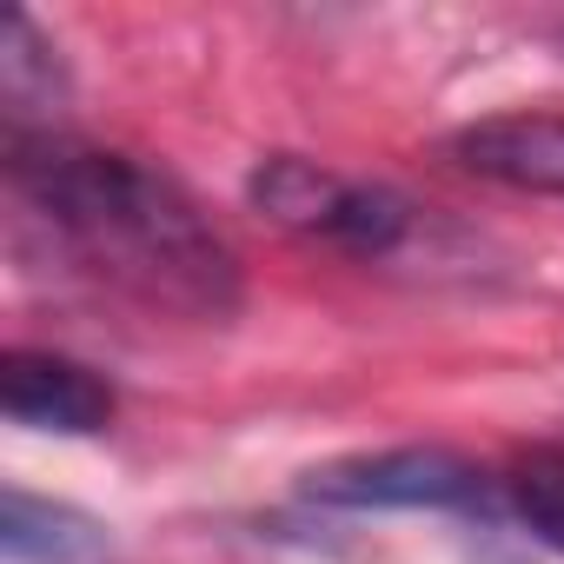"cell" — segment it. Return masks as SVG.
Returning <instances> with one entry per match:
<instances>
[{
    "instance_id": "6da1fadb",
    "label": "cell",
    "mask_w": 564,
    "mask_h": 564,
    "mask_svg": "<svg viewBox=\"0 0 564 564\" xmlns=\"http://www.w3.org/2000/svg\"><path fill=\"white\" fill-rule=\"evenodd\" d=\"M8 186L47 252L94 286L193 326L239 313V252L173 173L74 133H28L8 140Z\"/></svg>"
},
{
    "instance_id": "7a4b0ae2",
    "label": "cell",
    "mask_w": 564,
    "mask_h": 564,
    "mask_svg": "<svg viewBox=\"0 0 564 564\" xmlns=\"http://www.w3.org/2000/svg\"><path fill=\"white\" fill-rule=\"evenodd\" d=\"M246 199L300 239L339 246L352 259H392L419 232V206L379 180H352L306 153H265L246 180Z\"/></svg>"
},
{
    "instance_id": "3957f363",
    "label": "cell",
    "mask_w": 564,
    "mask_h": 564,
    "mask_svg": "<svg viewBox=\"0 0 564 564\" xmlns=\"http://www.w3.org/2000/svg\"><path fill=\"white\" fill-rule=\"evenodd\" d=\"M333 511H491L505 491L485 465L452 445H386L359 458H333L300 485Z\"/></svg>"
},
{
    "instance_id": "277c9868",
    "label": "cell",
    "mask_w": 564,
    "mask_h": 564,
    "mask_svg": "<svg viewBox=\"0 0 564 564\" xmlns=\"http://www.w3.org/2000/svg\"><path fill=\"white\" fill-rule=\"evenodd\" d=\"M0 405H8L14 425L61 432V438H94L120 412L113 386L94 366L61 359V352H34V346H14L8 359H0Z\"/></svg>"
},
{
    "instance_id": "5b68a950",
    "label": "cell",
    "mask_w": 564,
    "mask_h": 564,
    "mask_svg": "<svg viewBox=\"0 0 564 564\" xmlns=\"http://www.w3.org/2000/svg\"><path fill=\"white\" fill-rule=\"evenodd\" d=\"M452 160L491 186L564 199V113H491L452 133Z\"/></svg>"
},
{
    "instance_id": "8992f818",
    "label": "cell",
    "mask_w": 564,
    "mask_h": 564,
    "mask_svg": "<svg viewBox=\"0 0 564 564\" xmlns=\"http://www.w3.org/2000/svg\"><path fill=\"white\" fill-rule=\"evenodd\" d=\"M0 557L8 564H120V544L94 511L8 485L0 491Z\"/></svg>"
},
{
    "instance_id": "52a82bcc",
    "label": "cell",
    "mask_w": 564,
    "mask_h": 564,
    "mask_svg": "<svg viewBox=\"0 0 564 564\" xmlns=\"http://www.w3.org/2000/svg\"><path fill=\"white\" fill-rule=\"evenodd\" d=\"M0 107H8V140L28 133H61V107H67V67L47 47V34L14 14L8 41H0Z\"/></svg>"
},
{
    "instance_id": "ba28073f",
    "label": "cell",
    "mask_w": 564,
    "mask_h": 564,
    "mask_svg": "<svg viewBox=\"0 0 564 564\" xmlns=\"http://www.w3.org/2000/svg\"><path fill=\"white\" fill-rule=\"evenodd\" d=\"M498 491H505V511H511L538 544H551V551L564 557V452L538 445V452L511 458V471L498 478Z\"/></svg>"
},
{
    "instance_id": "9c48e42d",
    "label": "cell",
    "mask_w": 564,
    "mask_h": 564,
    "mask_svg": "<svg viewBox=\"0 0 564 564\" xmlns=\"http://www.w3.org/2000/svg\"><path fill=\"white\" fill-rule=\"evenodd\" d=\"M557 47H564V21H557Z\"/></svg>"
}]
</instances>
